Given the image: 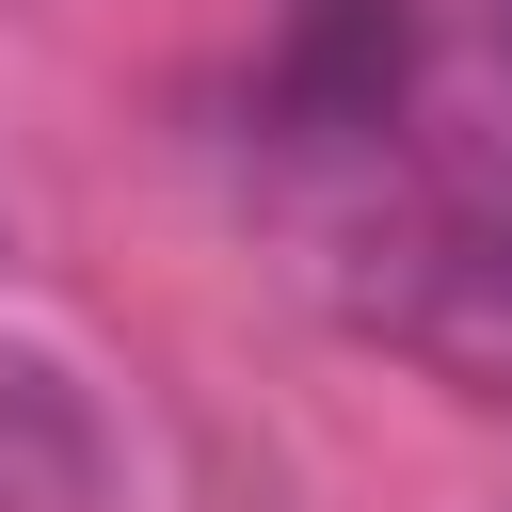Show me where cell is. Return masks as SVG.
Segmentation results:
<instances>
[{
	"instance_id": "obj_1",
	"label": "cell",
	"mask_w": 512,
	"mask_h": 512,
	"mask_svg": "<svg viewBox=\"0 0 512 512\" xmlns=\"http://www.w3.org/2000/svg\"><path fill=\"white\" fill-rule=\"evenodd\" d=\"M240 160L384 320L512 352V0H272Z\"/></svg>"
}]
</instances>
